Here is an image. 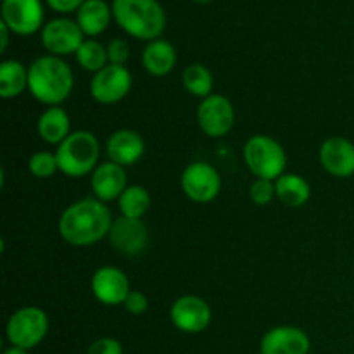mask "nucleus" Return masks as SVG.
Masks as SVG:
<instances>
[{
    "label": "nucleus",
    "instance_id": "obj_1",
    "mask_svg": "<svg viewBox=\"0 0 354 354\" xmlns=\"http://www.w3.org/2000/svg\"><path fill=\"white\" fill-rule=\"evenodd\" d=\"M109 207L99 199H82L62 211L59 234L75 248H88L109 235L113 225Z\"/></svg>",
    "mask_w": 354,
    "mask_h": 354
},
{
    "label": "nucleus",
    "instance_id": "obj_2",
    "mask_svg": "<svg viewBox=\"0 0 354 354\" xmlns=\"http://www.w3.org/2000/svg\"><path fill=\"white\" fill-rule=\"evenodd\" d=\"M73 86L71 68L57 55H41L28 68V90L45 106H61L71 95Z\"/></svg>",
    "mask_w": 354,
    "mask_h": 354
},
{
    "label": "nucleus",
    "instance_id": "obj_3",
    "mask_svg": "<svg viewBox=\"0 0 354 354\" xmlns=\"http://www.w3.org/2000/svg\"><path fill=\"white\" fill-rule=\"evenodd\" d=\"M113 16L121 30L138 40H158L166 28V12L158 0H114Z\"/></svg>",
    "mask_w": 354,
    "mask_h": 354
},
{
    "label": "nucleus",
    "instance_id": "obj_4",
    "mask_svg": "<svg viewBox=\"0 0 354 354\" xmlns=\"http://www.w3.org/2000/svg\"><path fill=\"white\" fill-rule=\"evenodd\" d=\"M100 156V145L92 131L78 130L69 133L62 144L57 145L55 158L59 162V171L71 178L93 173Z\"/></svg>",
    "mask_w": 354,
    "mask_h": 354
},
{
    "label": "nucleus",
    "instance_id": "obj_5",
    "mask_svg": "<svg viewBox=\"0 0 354 354\" xmlns=\"http://www.w3.org/2000/svg\"><path fill=\"white\" fill-rule=\"evenodd\" d=\"M244 161L256 178L275 182L286 171L287 154L275 138L268 135H254L244 145Z\"/></svg>",
    "mask_w": 354,
    "mask_h": 354
},
{
    "label": "nucleus",
    "instance_id": "obj_6",
    "mask_svg": "<svg viewBox=\"0 0 354 354\" xmlns=\"http://www.w3.org/2000/svg\"><path fill=\"white\" fill-rule=\"evenodd\" d=\"M48 332V318L41 308L24 306L10 315L6 334L10 346L33 349L40 344Z\"/></svg>",
    "mask_w": 354,
    "mask_h": 354
},
{
    "label": "nucleus",
    "instance_id": "obj_7",
    "mask_svg": "<svg viewBox=\"0 0 354 354\" xmlns=\"http://www.w3.org/2000/svg\"><path fill=\"white\" fill-rule=\"evenodd\" d=\"M182 190L190 201L197 204L211 203L221 190V176L214 166L204 161L192 162L182 173Z\"/></svg>",
    "mask_w": 354,
    "mask_h": 354
},
{
    "label": "nucleus",
    "instance_id": "obj_8",
    "mask_svg": "<svg viewBox=\"0 0 354 354\" xmlns=\"http://www.w3.org/2000/svg\"><path fill=\"white\" fill-rule=\"evenodd\" d=\"M131 73L124 66L107 64L99 73L92 76L90 82V95L99 104H118L130 93Z\"/></svg>",
    "mask_w": 354,
    "mask_h": 354
},
{
    "label": "nucleus",
    "instance_id": "obj_9",
    "mask_svg": "<svg viewBox=\"0 0 354 354\" xmlns=\"http://www.w3.org/2000/svg\"><path fill=\"white\" fill-rule=\"evenodd\" d=\"M197 121L207 137L220 138L232 131L235 124V109L225 95H213L201 100L197 107Z\"/></svg>",
    "mask_w": 354,
    "mask_h": 354
},
{
    "label": "nucleus",
    "instance_id": "obj_10",
    "mask_svg": "<svg viewBox=\"0 0 354 354\" xmlns=\"http://www.w3.org/2000/svg\"><path fill=\"white\" fill-rule=\"evenodd\" d=\"M83 31L76 21L68 19V17H57L52 19L41 28V44L50 52V55H62L76 54L78 48L82 47Z\"/></svg>",
    "mask_w": 354,
    "mask_h": 354
},
{
    "label": "nucleus",
    "instance_id": "obj_11",
    "mask_svg": "<svg viewBox=\"0 0 354 354\" xmlns=\"http://www.w3.org/2000/svg\"><path fill=\"white\" fill-rule=\"evenodd\" d=\"M211 308L203 297L182 296L171 304L169 318L178 330L185 334H199L211 324Z\"/></svg>",
    "mask_w": 354,
    "mask_h": 354
},
{
    "label": "nucleus",
    "instance_id": "obj_12",
    "mask_svg": "<svg viewBox=\"0 0 354 354\" xmlns=\"http://www.w3.org/2000/svg\"><path fill=\"white\" fill-rule=\"evenodd\" d=\"M2 21L12 33L33 35L44 23V6L40 0H3Z\"/></svg>",
    "mask_w": 354,
    "mask_h": 354
},
{
    "label": "nucleus",
    "instance_id": "obj_13",
    "mask_svg": "<svg viewBox=\"0 0 354 354\" xmlns=\"http://www.w3.org/2000/svg\"><path fill=\"white\" fill-rule=\"evenodd\" d=\"M92 294L97 301L106 306H118L123 304L130 294V280L124 275L123 270L116 266H102L92 277Z\"/></svg>",
    "mask_w": 354,
    "mask_h": 354
},
{
    "label": "nucleus",
    "instance_id": "obj_14",
    "mask_svg": "<svg viewBox=\"0 0 354 354\" xmlns=\"http://www.w3.org/2000/svg\"><path fill=\"white\" fill-rule=\"evenodd\" d=\"M107 237H109L114 249L120 251L121 254L135 256L144 251L145 245H147L149 232L142 220L120 216L113 221Z\"/></svg>",
    "mask_w": 354,
    "mask_h": 354
},
{
    "label": "nucleus",
    "instance_id": "obj_15",
    "mask_svg": "<svg viewBox=\"0 0 354 354\" xmlns=\"http://www.w3.org/2000/svg\"><path fill=\"white\" fill-rule=\"evenodd\" d=\"M325 171L337 178L354 175V144L344 137H330L322 144L318 152Z\"/></svg>",
    "mask_w": 354,
    "mask_h": 354
},
{
    "label": "nucleus",
    "instance_id": "obj_16",
    "mask_svg": "<svg viewBox=\"0 0 354 354\" xmlns=\"http://www.w3.org/2000/svg\"><path fill=\"white\" fill-rule=\"evenodd\" d=\"M310 346L306 332L290 325H282L263 335L261 354H308Z\"/></svg>",
    "mask_w": 354,
    "mask_h": 354
},
{
    "label": "nucleus",
    "instance_id": "obj_17",
    "mask_svg": "<svg viewBox=\"0 0 354 354\" xmlns=\"http://www.w3.org/2000/svg\"><path fill=\"white\" fill-rule=\"evenodd\" d=\"M127 182L128 176L123 166L107 161L97 166L95 171L92 173L90 187H92L95 199L102 201V203H109V201L120 199L121 194L127 190Z\"/></svg>",
    "mask_w": 354,
    "mask_h": 354
},
{
    "label": "nucleus",
    "instance_id": "obj_18",
    "mask_svg": "<svg viewBox=\"0 0 354 354\" xmlns=\"http://www.w3.org/2000/svg\"><path fill=\"white\" fill-rule=\"evenodd\" d=\"M106 151L111 161L127 168L140 161L145 152V142L135 130H118L107 138Z\"/></svg>",
    "mask_w": 354,
    "mask_h": 354
},
{
    "label": "nucleus",
    "instance_id": "obj_19",
    "mask_svg": "<svg viewBox=\"0 0 354 354\" xmlns=\"http://www.w3.org/2000/svg\"><path fill=\"white\" fill-rule=\"evenodd\" d=\"M69 130H71V120L61 106L48 107L38 118L37 131L41 140L47 142V144H62L71 133Z\"/></svg>",
    "mask_w": 354,
    "mask_h": 354
},
{
    "label": "nucleus",
    "instance_id": "obj_20",
    "mask_svg": "<svg viewBox=\"0 0 354 354\" xmlns=\"http://www.w3.org/2000/svg\"><path fill=\"white\" fill-rule=\"evenodd\" d=\"M142 64H144L145 71L152 76L169 75L176 64L175 47L162 38L149 41L142 54Z\"/></svg>",
    "mask_w": 354,
    "mask_h": 354
},
{
    "label": "nucleus",
    "instance_id": "obj_21",
    "mask_svg": "<svg viewBox=\"0 0 354 354\" xmlns=\"http://www.w3.org/2000/svg\"><path fill=\"white\" fill-rule=\"evenodd\" d=\"M76 12V23L88 37L104 33L111 23V7L104 0H85Z\"/></svg>",
    "mask_w": 354,
    "mask_h": 354
},
{
    "label": "nucleus",
    "instance_id": "obj_22",
    "mask_svg": "<svg viewBox=\"0 0 354 354\" xmlns=\"http://www.w3.org/2000/svg\"><path fill=\"white\" fill-rule=\"evenodd\" d=\"M277 199L289 207H301L310 201L311 187L301 175L296 173H283L275 180Z\"/></svg>",
    "mask_w": 354,
    "mask_h": 354
},
{
    "label": "nucleus",
    "instance_id": "obj_23",
    "mask_svg": "<svg viewBox=\"0 0 354 354\" xmlns=\"http://www.w3.org/2000/svg\"><path fill=\"white\" fill-rule=\"evenodd\" d=\"M28 88V69L23 62L9 59L0 64V97L14 99Z\"/></svg>",
    "mask_w": 354,
    "mask_h": 354
},
{
    "label": "nucleus",
    "instance_id": "obj_24",
    "mask_svg": "<svg viewBox=\"0 0 354 354\" xmlns=\"http://www.w3.org/2000/svg\"><path fill=\"white\" fill-rule=\"evenodd\" d=\"M118 206H120L121 216L142 220V216L151 207V196H149L147 189H144V187L130 185L127 187V190L118 199Z\"/></svg>",
    "mask_w": 354,
    "mask_h": 354
},
{
    "label": "nucleus",
    "instance_id": "obj_25",
    "mask_svg": "<svg viewBox=\"0 0 354 354\" xmlns=\"http://www.w3.org/2000/svg\"><path fill=\"white\" fill-rule=\"evenodd\" d=\"M183 86L190 95L206 99L213 92V75L203 64H190L183 71Z\"/></svg>",
    "mask_w": 354,
    "mask_h": 354
},
{
    "label": "nucleus",
    "instance_id": "obj_26",
    "mask_svg": "<svg viewBox=\"0 0 354 354\" xmlns=\"http://www.w3.org/2000/svg\"><path fill=\"white\" fill-rule=\"evenodd\" d=\"M76 61L83 69L95 75V73H99L100 69L109 64L107 48L97 40H85L82 47L78 48V52H76Z\"/></svg>",
    "mask_w": 354,
    "mask_h": 354
},
{
    "label": "nucleus",
    "instance_id": "obj_27",
    "mask_svg": "<svg viewBox=\"0 0 354 354\" xmlns=\"http://www.w3.org/2000/svg\"><path fill=\"white\" fill-rule=\"evenodd\" d=\"M28 168H30L31 175L37 176V178H48V176H52L59 169V162L55 154L47 151H40L31 156L30 162H28Z\"/></svg>",
    "mask_w": 354,
    "mask_h": 354
},
{
    "label": "nucleus",
    "instance_id": "obj_28",
    "mask_svg": "<svg viewBox=\"0 0 354 354\" xmlns=\"http://www.w3.org/2000/svg\"><path fill=\"white\" fill-rule=\"evenodd\" d=\"M249 196H251L252 203L258 204V206H266L273 201V197H277L275 194V182L273 180H265V178H256L252 182L251 189H249Z\"/></svg>",
    "mask_w": 354,
    "mask_h": 354
},
{
    "label": "nucleus",
    "instance_id": "obj_29",
    "mask_svg": "<svg viewBox=\"0 0 354 354\" xmlns=\"http://www.w3.org/2000/svg\"><path fill=\"white\" fill-rule=\"evenodd\" d=\"M106 48L109 64L124 66V62L128 61V55H130V47H128V44L123 38H113Z\"/></svg>",
    "mask_w": 354,
    "mask_h": 354
},
{
    "label": "nucleus",
    "instance_id": "obj_30",
    "mask_svg": "<svg viewBox=\"0 0 354 354\" xmlns=\"http://www.w3.org/2000/svg\"><path fill=\"white\" fill-rule=\"evenodd\" d=\"M123 306L128 313L137 315L138 317V315H144L145 311H147L149 299L144 292H140V290H130L128 297L124 299Z\"/></svg>",
    "mask_w": 354,
    "mask_h": 354
},
{
    "label": "nucleus",
    "instance_id": "obj_31",
    "mask_svg": "<svg viewBox=\"0 0 354 354\" xmlns=\"http://www.w3.org/2000/svg\"><path fill=\"white\" fill-rule=\"evenodd\" d=\"M86 354H123V346L113 337H102L90 346Z\"/></svg>",
    "mask_w": 354,
    "mask_h": 354
},
{
    "label": "nucleus",
    "instance_id": "obj_32",
    "mask_svg": "<svg viewBox=\"0 0 354 354\" xmlns=\"http://www.w3.org/2000/svg\"><path fill=\"white\" fill-rule=\"evenodd\" d=\"M85 0H47L48 6L57 12H71V10H78L83 6Z\"/></svg>",
    "mask_w": 354,
    "mask_h": 354
},
{
    "label": "nucleus",
    "instance_id": "obj_33",
    "mask_svg": "<svg viewBox=\"0 0 354 354\" xmlns=\"http://www.w3.org/2000/svg\"><path fill=\"white\" fill-rule=\"evenodd\" d=\"M9 26L3 21H0V33H2V44H0V52H6L7 44H9Z\"/></svg>",
    "mask_w": 354,
    "mask_h": 354
},
{
    "label": "nucleus",
    "instance_id": "obj_34",
    "mask_svg": "<svg viewBox=\"0 0 354 354\" xmlns=\"http://www.w3.org/2000/svg\"><path fill=\"white\" fill-rule=\"evenodd\" d=\"M3 354H30L28 353V349H23V348H17V346H10V348H7Z\"/></svg>",
    "mask_w": 354,
    "mask_h": 354
},
{
    "label": "nucleus",
    "instance_id": "obj_35",
    "mask_svg": "<svg viewBox=\"0 0 354 354\" xmlns=\"http://www.w3.org/2000/svg\"><path fill=\"white\" fill-rule=\"evenodd\" d=\"M192 2H196V3H209L211 0H192Z\"/></svg>",
    "mask_w": 354,
    "mask_h": 354
}]
</instances>
